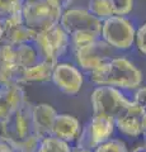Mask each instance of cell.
I'll return each mask as SVG.
<instances>
[{
	"mask_svg": "<svg viewBox=\"0 0 146 152\" xmlns=\"http://www.w3.org/2000/svg\"><path fill=\"white\" fill-rule=\"evenodd\" d=\"M26 102V91L22 85H14L7 91L0 94V127Z\"/></svg>",
	"mask_w": 146,
	"mask_h": 152,
	"instance_id": "5bb4252c",
	"label": "cell"
},
{
	"mask_svg": "<svg viewBox=\"0 0 146 152\" xmlns=\"http://www.w3.org/2000/svg\"><path fill=\"white\" fill-rule=\"evenodd\" d=\"M137 24L131 17H117L102 22L101 39L116 52H126L135 46Z\"/></svg>",
	"mask_w": 146,
	"mask_h": 152,
	"instance_id": "277c9868",
	"label": "cell"
},
{
	"mask_svg": "<svg viewBox=\"0 0 146 152\" xmlns=\"http://www.w3.org/2000/svg\"><path fill=\"white\" fill-rule=\"evenodd\" d=\"M134 96H132V102H135L136 104L145 109L146 112V85H141L140 88H137L136 90H134Z\"/></svg>",
	"mask_w": 146,
	"mask_h": 152,
	"instance_id": "d4e9b609",
	"label": "cell"
},
{
	"mask_svg": "<svg viewBox=\"0 0 146 152\" xmlns=\"http://www.w3.org/2000/svg\"><path fill=\"white\" fill-rule=\"evenodd\" d=\"M114 129V118L103 114H93L90 121L81 127V132L76 140V147L93 151L101 143L111 140Z\"/></svg>",
	"mask_w": 146,
	"mask_h": 152,
	"instance_id": "8992f818",
	"label": "cell"
},
{
	"mask_svg": "<svg viewBox=\"0 0 146 152\" xmlns=\"http://www.w3.org/2000/svg\"><path fill=\"white\" fill-rule=\"evenodd\" d=\"M3 28H4V37L3 42L9 45H23V43H31L34 42L37 33L28 28L22 18V13L18 15L10 17L3 20Z\"/></svg>",
	"mask_w": 146,
	"mask_h": 152,
	"instance_id": "7c38bea8",
	"label": "cell"
},
{
	"mask_svg": "<svg viewBox=\"0 0 146 152\" xmlns=\"http://www.w3.org/2000/svg\"><path fill=\"white\" fill-rule=\"evenodd\" d=\"M0 152H19L12 142H9L3 134H0Z\"/></svg>",
	"mask_w": 146,
	"mask_h": 152,
	"instance_id": "484cf974",
	"label": "cell"
},
{
	"mask_svg": "<svg viewBox=\"0 0 146 152\" xmlns=\"http://www.w3.org/2000/svg\"><path fill=\"white\" fill-rule=\"evenodd\" d=\"M132 152H146V145L144 143L142 146H139V147H136V148H135Z\"/></svg>",
	"mask_w": 146,
	"mask_h": 152,
	"instance_id": "f1b7e54d",
	"label": "cell"
},
{
	"mask_svg": "<svg viewBox=\"0 0 146 152\" xmlns=\"http://www.w3.org/2000/svg\"><path fill=\"white\" fill-rule=\"evenodd\" d=\"M71 52H73L74 64L83 72L87 74H90L97 69L102 67L103 65L109 62L114 56H117L116 55L117 52L112 50L101 38L81 47V48H78Z\"/></svg>",
	"mask_w": 146,
	"mask_h": 152,
	"instance_id": "52a82bcc",
	"label": "cell"
},
{
	"mask_svg": "<svg viewBox=\"0 0 146 152\" xmlns=\"http://www.w3.org/2000/svg\"><path fill=\"white\" fill-rule=\"evenodd\" d=\"M94 152H127V147L123 141L111 138L95 147Z\"/></svg>",
	"mask_w": 146,
	"mask_h": 152,
	"instance_id": "603a6c76",
	"label": "cell"
},
{
	"mask_svg": "<svg viewBox=\"0 0 146 152\" xmlns=\"http://www.w3.org/2000/svg\"><path fill=\"white\" fill-rule=\"evenodd\" d=\"M52 70L54 65L50 62L41 60L38 64L28 69L23 70L22 74V84H46L50 83L52 79Z\"/></svg>",
	"mask_w": 146,
	"mask_h": 152,
	"instance_id": "2e32d148",
	"label": "cell"
},
{
	"mask_svg": "<svg viewBox=\"0 0 146 152\" xmlns=\"http://www.w3.org/2000/svg\"><path fill=\"white\" fill-rule=\"evenodd\" d=\"M51 81L61 93L71 96L80 93L84 84V75L74 62L64 60L54 65Z\"/></svg>",
	"mask_w": 146,
	"mask_h": 152,
	"instance_id": "30bf717a",
	"label": "cell"
},
{
	"mask_svg": "<svg viewBox=\"0 0 146 152\" xmlns=\"http://www.w3.org/2000/svg\"><path fill=\"white\" fill-rule=\"evenodd\" d=\"M23 69L21 67H1L0 66V94L7 91L14 85H22Z\"/></svg>",
	"mask_w": 146,
	"mask_h": 152,
	"instance_id": "ac0fdd59",
	"label": "cell"
},
{
	"mask_svg": "<svg viewBox=\"0 0 146 152\" xmlns=\"http://www.w3.org/2000/svg\"><path fill=\"white\" fill-rule=\"evenodd\" d=\"M144 137L145 140V145H146V113H145V117H144V124H142V134H141Z\"/></svg>",
	"mask_w": 146,
	"mask_h": 152,
	"instance_id": "83f0119b",
	"label": "cell"
},
{
	"mask_svg": "<svg viewBox=\"0 0 146 152\" xmlns=\"http://www.w3.org/2000/svg\"><path fill=\"white\" fill-rule=\"evenodd\" d=\"M71 152H92L89 150H84V148H78V147H75L74 150H71Z\"/></svg>",
	"mask_w": 146,
	"mask_h": 152,
	"instance_id": "4dcf8cb0",
	"label": "cell"
},
{
	"mask_svg": "<svg viewBox=\"0 0 146 152\" xmlns=\"http://www.w3.org/2000/svg\"><path fill=\"white\" fill-rule=\"evenodd\" d=\"M113 15L130 17L135 7V0H109Z\"/></svg>",
	"mask_w": 146,
	"mask_h": 152,
	"instance_id": "7402d4cb",
	"label": "cell"
},
{
	"mask_svg": "<svg viewBox=\"0 0 146 152\" xmlns=\"http://www.w3.org/2000/svg\"><path fill=\"white\" fill-rule=\"evenodd\" d=\"M95 86H112L122 91H134L141 86L144 75L137 66L125 56H114L102 67L89 74Z\"/></svg>",
	"mask_w": 146,
	"mask_h": 152,
	"instance_id": "6da1fadb",
	"label": "cell"
},
{
	"mask_svg": "<svg viewBox=\"0 0 146 152\" xmlns=\"http://www.w3.org/2000/svg\"><path fill=\"white\" fill-rule=\"evenodd\" d=\"M32 109L33 104L26 102L1 126V134L19 152H37L41 142L33 128Z\"/></svg>",
	"mask_w": 146,
	"mask_h": 152,
	"instance_id": "7a4b0ae2",
	"label": "cell"
},
{
	"mask_svg": "<svg viewBox=\"0 0 146 152\" xmlns=\"http://www.w3.org/2000/svg\"><path fill=\"white\" fill-rule=\"evenodd\" d=\"M33 43L40 52L41 60L51 65L64 61L70 51V37L60 24L37 33Z\"/></svg>",
	"mask_w": 146,
	"mask_h": 152,
	"instance_id": "5b68a950",
	"label": "cell"
},
{
	"mask_svg": "<svg viewBox=\"0 0 146 152\" xmlns=\"http://www.w3.org/2000/svg\"><path fill=\"white\" fill-rule=\"evenodd\" d=\"M15 53H17V65L23 70L31 67V66L38 64L41 61L40 52L33 42L15 46Z\"/></svg>",
	"mask_w": 146,
	"mask_h": 152,
	"instance_id": "e0dca14e",
	"label": "cell"
},
{
	"mask_svg": "<svg viewBox=\"0 0 146 152\" xmlns=\"http://www.w3.org/2000/svg\"><path fill=\"white\" fill-rule=\"evenodd\" d=\"M62 12L55 0H24L22 18L28 28L40 33L59 26Z\"/></svg>",
	"mask_w": 146,
	"mask_h": 152,
	"instance_id": "3957f363",
	"label": "cell"
},
{
	"mask_svg": "<svg viewBox=\"0 0 146 152\" xmlns=\"http://www.w3.org/2000/svg\"><path fill=\"white\" fill-rule=\"evenodd\" d=\"M3 37H4V28H3V20L0 19V43L3 42Z\"/></svg>",
	"mask_w": 146,
	"mask_h": 152,
	"instance_id": "f546056e",
	"label": "cell"
},
{
	"mask_svg": "<svg viewBox=\"0 0 146 152\" xmlns=\"http://www.w3.org/2000/svg\"><path fill=\"white\" fill-rule=\"evenodd\" d=\"M135 47L142 56H146V20L137 27L135 37Z\"/></svg>",
	"mask_w": 146,
	"mask_h": 152,
	"instance_id": "cb8c5ba5",
	"label": "cell"
},
{
	"mask_svg": "<svg viewBox=\"0 0 146 152\" xmlns=\"http://www.w3.org/2000/svg\"><path fill=\"white\" fill-rule=\"evenodd\" d=\"M55 1L61 7V9H62V10H66V9L71 8L74 0H55Z\"/></svg>",
	"mask_w": 146,
	"mask_h": 152,
	"instance_id": "4316f807",
	"label": "cell"
},
{
	"mask_svg": "<svg viewBox=\"0 0 146 152\" xmlns=\"http://www.w3.org/2000/svg\"><path fill=\"white\" fill-rule=\"evenodd\" d=\"M80 132H81V126L76 117L70 114H57L51 136L66 143H71L78 140Z\"/></svg>",
	"mask_w": 146,
	"mask_h": 152,
	"instance_id": "9a60e30c",
	"label": "cell"
},
{
	"mask_svg": "<svg viewBox=\"0 0 146 152\" xmlns=\"http://www.w3.org/2000/svg\"><path fill=\"white\" fill-rule=\"evenodd\" d=\"M88 12L94 15L101 22L111 18L113 15L109 5V0H89L88 1Z\"/></svg>",
	"mask_w": 146,
	"mask_h": 152,
	"instance_id": "d6986e66",
	"label": "cell"
},
{
	"mask_svg": "<svg viewBox=\"0 0 146 152\" xmlns=\"http://www.w3.org/2000/svg\"><path fill=\"white\" fill-rule=\"evenodd\" d=\"M60 26L69 36L78 33H95L101 36L102 29V22L92 15L88 9L74 7L62 12Z\"/></svg>",
	"mask_w": 146,
	"mask_h": 152,
	"instance_id": "9c48e42d",
	"label": "cell"
},
{
	"mask_svg": "<svg viewBox=\"0 0 146 152\" xmlns=\"http://www.w3.org/2000/svg\"><path fill=\"white\" fill-rule=\"evenodd\" d=\"M37 152H71V147L70 143L50 136L40 142Z\"/></svg>",
	"mask_w": 146,
	"mask_h": 152,
	"instance_id": "ffe728a7",
	"label": "cell"
},
{
	"mask_svg": "<svg viewBox=\"0 0 146 152\" xmlns=\"http://www.w3.org/2000/svg\"><path fill=\"white\" fill-rule=\"evenodd\" d=\"M24 0H0V19H8L22 13Z\"/></svg>",
	"mask_w": 146,
	"mask_h": 152,
	"instance_id": "44dd1931",
	"label": "cell"
},
{
	"mask_svg": "<svg viewBox=\"0 0 146 152\" xmlns=\"http://www.w3.org/2000/svg\"><path fill=\"white\" fill-rule=\"evenodd\" d=\"M128 98L120 89L112 86H97L90 95L93 114H103L116 118L131 103Z\"/></svg>",
	"mask_w": 146,
	"mask_h": 152,
	"instance_id": "ba28073f",
	"label": "cell"
},
{
	"mask_svg": "<svg viewBox=\"0 0 146 152\" xmlns=\"http://www.w3.org/2000/svg\"><path fill=\"white\" fill-rule=\"evenodd\" d=\"M56 109L46 103L34 104L32 109V122H33V128L36 136L42 141L46 137H50L52 133V127L55 119L57 117Z\"/></svg>",
	"mask_w": 146,
	"mask_h": 152,
	"instance_id": "4fadbf2b",
	"label": "cell"
},
{
	"mask_svg": "<svg viewBox=\"0 0 146 152\" xmlns=\"http://www.w3.org/2000/svg\"><path fill=\"white\" fill-rule=\"evenodd\" d=\"M145 109L131 100V103L114 118L116 128L127 137H140L142 134Z\"/></svg>",
	"mask_w": 146,
	"mask_h": 152,
	"instance_id": "8fae6325",
	"label": "cell"
}]
</instances>
